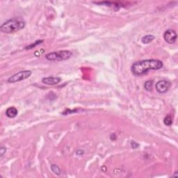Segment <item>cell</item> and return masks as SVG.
Returning <instances> with one entry per match:
<instances>
[{"label": "cell", "mask_w": 178, "mask_h": 178, "mask_svg": "<svg viewBox=\"0 0 178 178\" xmlns=\"http://www.w3.org/2000/svg\"><path fill=\"white\" fill-rule=\"evenodd\" d=\"M31 74H32V72L30 70H23V71L18 72H17V73L12 75L11 77L8 78V82L13 84V83H16V82H18V81L26 79L27 78H29L30 76H31Z\"/></svg>", "instance_id": "277c9868"}, {"label": "cell", "mask_w": 178, "mask_h": 178, "mask_svg": "<svg viewBox=\"0 0 178 178\" xmlns=\"http://www.w3.org/2000/svg\"><path fill=\"white\" fill-rule=\"evenodd\" d=\"M43 43V41L42 40H38V41H36L34 43H32L31 45H29V46H27L25 47V50H30V49H32V48H34L35 47L37 46L38 45H40L41 43Z\"/></svg>", "instance_id": "4fadbf2b"}, {"label": "cell", "mask_w": 178, "mask_h": 178, "mask_svg": "<svg viewBox=\"0 0 178 178\" xmlns=\"http://www.w3.org/2000/svg\"><path fill=\"white\" fill-rule=\"evenodd\" d=\"M152 86H153V81L152 80H148L144 84V88L147 91H150L152 89Z\"/></svg>", "instance_id": "30bf717a"}, {"label": "cell", "mask_w": 178, "mask_h": 178, "mask_svg": "<svg viewBox=\"0 0 178 178\" xmlns=\"http://www.w3.org/2000/svg\"><path fill=\"white\" fill-rule=\"evenodd\" d=\"M155 39V36H152V35H146L143 36L141 39V41H142V43L143 44H148L150 43H151V42Z\"/></svg>", "instance_id": "9c48e42d"}, {"label": "cell", "mask_w": 178, "mask_h": 178, "mask_svg": "<svg viewBox=\"0 0 178 178\" xmlns=\"http://www.w3.org/2000/svg\"><path fill=\"white\" fill-rule=\"evenodd\" d=\"M61 81V79L60 77H44L43 79H42V82L45 84H46V85L53 86V85H56V84H58Z\"/></svg>", "instance_id": "52a82bcc"}, {"label": "cell", "mask_w": 178, "mask_h": 178, "mask_svg": "<svg viewBox=\"0 0 178 178\" xmlns=\"http://www.w3.org/2000/svg\"><path fill=\"white\" fill-rule=\"evenodd\" d=\"M177 35L176 31L173 29H168L164 34V38L166 43L169 44H173L176 43Z\"/></svg>", "instance_id": "8992f818"}, {"label": "cell", "mask_w": 178, "mask_h": 178, "mask_svg": "<svg viewBox=\"0 0 178 178\" xmlns=\"http://www.w3.org/2000/svg\"><path fill=\"white\" fill-rule=\"evenodd\" d=\"M163 63L157 59H147L137 61L132 65L131 71L136 76H142L150 70H157L162 68Z\"/></svg>", "instance_id": "6da1fadb"}, {"label": "cell", "mask_w": 178, "mask_h": 178, "mask_svg": "<svg viewBox=\"0 0 178 178\" xmlns=\"http://www.w3.org/2000/svg\"><path fill=\"white\" fill-rule=\"evenodd\" d=\"M72 56V52L69 50H62L59 52H54L46 54L45 58L48 61H61L68 60L71 58Z\"/></svg>", "instance_id": "3957f363"}, {"label": "cell", "mask_w": 178, "mask_h": 178, "mask_svg": "<svg viewBox=\"0 0 178 178\" xmlns=\"http://www.w3.org/2000/svg\"><path fill=\"white\" fill-rule=\"evenodd\" d=\"M171 86V83L169 81L163 79L159 81L156 84V90L159 93H166L170 89Z\"/></svg>", "instance_id": "5b68a950"}, {"label": "cell", "mask_w": 178, "mask_h": 178, "mask_svg": "<svg viewBox=\"0 0 178 178\" xmlns=\"http://www.w3.org/2000/svg\"><path fill=\"white\" fill-rule=\"evenodd\" d=\"M6 115L9 118H13L16 117L17 115V108L13 107L8 108L7 111H6Z\"/></svg>", "instance_id": "ba28073f"}, {"label": "cell", "mask_w": 178, "mask_h": 178, "mask_svg": "<svg viewBox=\"0 0 178 178\" xmlns=\"http://www.w3.org/2000/svg\"><path fill=\"white\" fill-rule=\"evenodd\" d=\"M6 152H7V148L4 147H1V148H0V155L1 156H3Z\"/></svg>", "instance_id": "5bb4252c"}, {"label": "cell", "mask_w": 178, "mask_h": 178, "mask_svg": "<svg viewBox=\"0 0 178 178\" xmlns=\"http://www.w3.org/2000/svg\"><path fill=\"white\" fill-rule=\"evenodd\" d=\"M164 123L166 125L170 126L173 124V118L171 116H166L164 119Z\"/></svg>", "instance_id": "8fae6325"}, {"label": "cell", "mask_w": 178, "mask_h": 178, "mask_svg": "<svg viewBox=\"0 0 178 178\" xmlns=\"http://www.w3.org/2000/svg\"><path fill=\"white\" fill-rule=\"evenodd\" d=\"M25 22L17 18H12L7 20L0 26V31L5 34H13L24 29Z\"/></svg>", "instance_id": "7a4b0ae2"}, {"label": "cell", "mask_w": 178, "mask_h": 178, "mask_svg": "<svg viewBox=\"0 0 178 178\" xmlns=\"http://www.w3.org/2000/svg\"><path fill=\"white\" fill-rule=\"evenodd\" d=\"M51 169H52L54 173L58 175V176L61 174V170H60L59 167H58V166H56L55 164H52L51 166Z\"/></svg>", "instance_id": "7c38bea8"}]
</instances>
